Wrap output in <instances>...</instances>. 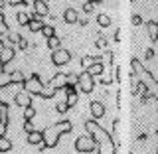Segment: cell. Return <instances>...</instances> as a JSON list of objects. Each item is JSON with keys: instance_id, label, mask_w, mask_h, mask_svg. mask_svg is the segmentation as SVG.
I'll list each match as a JSON object with an SVG mask.
<instances>
[{"instance_id": "obj_8", "label": "cell", "mask_w": 158, "mask_h": 154, "mask_svg": "<svg viewBox=\"0 0 158 154\" xmlns=\"http://www.w3.org/2000/svg\"><path fill=\"white\" fill-rule=\"evenodd\" d=\"M71 61V52L69 49H63V48H57L52 52V63L56 67H63Z\"/></svg>"}, {"instance_id": "obj_3", "label": "cell", "mask_w": 158, "mask_h": 154, "mask_svg": "<svg viewBox=\"0 0 158 154\" xmlns=\"http://www.w3.org/2000/svg\"><path fill=\"white\" fill-rule=\"evenodd\" d=\"M67 81H69V75H65V73H57V75H53L49 81L46 83L48 87H44V91L40 93V97L42 99H53L56 97V93L57 91H61V89H65V85H67Z\"/></svg>"}, {"instance_id": "obj_13", "label": "cell", "mask_w": 158, "mask_h": 154, "mask_svg": "<svg viewBox=\"0 0 158 154\" xmlns=\"http://www.w3.org/2000/svg\"><path fill=\"white\" fill-rule=\"evenodd\" d=\"M146 32H148L150 42L156 44L158 42V22H156V20H148V22H146Z\"/></svg>"}, {"instance_id": "obj_10", "label": "cell", "mask_w": 158, "mask_h": 154, "mask_svg": "<svg viewBox=\"0 0 158 154\" xmlns=\"http://www.w3.org/2000/svg\"><path fill=\"white\" fill-rule=\"evenodd\" d=\"M32 12H36L40 18L48 16V14H49V4H48V0H34V2H32Z\"/></svg>"}, {"instance_id": "obj_20", "label": "cell", "mask_w": 158, "mask_h": 154, "mask_svg": "<svg viewBox=\"0 0 158 154\" xmlns=\"http://www.w3.org/2000/svg\"><path fill=\"white\" fill-rule=\"evenodd\" d=\"M16 22L20 26H28V24L32 22V18H30V14H26V12H18L16 14Z\"/></svg>"}, {"instance_id": "obj_39", "label": "cell", "mask_w": 158, "mask_h": 154, "mask_svg": "<svg viewBox=\"0 0 158 154\" xmlns=\"http://www.w3.org/2000/svg\"><path fill=\"white\" fill-rule=\"evenodd\" d=\"M152 57H154V49L148 48V49H146V59H152Z\"/></svg>"}, {"instance_id": "obj_44", "label": "cell", "mask_w": 158, "mask_h": 154, "mask_svg": "<svg viewBox=\"0 0 158 154\" xmlns=\"http://www.w3.org/2000/svg\"><path fill=\"white\" fill-rule=\"evenodd\" d=\"M0 22H4V14L2 12H0Z\"/></svg>"}, {"instance_id": "obj_29", "label": "cell", "mask_w": 158, "mask_h": 154, "mask_svg": "<svg viewBox=\"0 0 158 154\" xmlns=\"http://www.w3.org/2000/svg\"><path fill=\"white\" fill-rule=\"evenodd\" d=\"M67 109H69V105H67V101L63 99V101H59L57 105H56V111L59 113V115H63V113H67Z\"/></svg>"}, {"instance_id": "obj_5", "label": "cell", "mask_w": 158, "mask_h": 154, "mask_svg": "<svg viewBox=\"0 0 158 154\" xmlns=\"http://www.w3.org/2000/svg\"><path fill=\"white\" fill-rule=\"evenodd\" d=\"M75 150L79 154H93L99 152V142L91 135H81L75 138Z\"/></svg>"}, {"instance_id": "obj_23", "label": "cell", "mask_w": 158, "mask_h": 154, "mask_svg": "<svg viewBox=\"0 0 158 154\" xmlns=\"http://www.w3.org/2000/svg\"><path fill=\"white\" fill-rule=\"evenodd\" d=\"M89 71H91L93 75H101V73L105 71V65H103V61L99 59V61H95V63L91 65V69H89Z\"/></svg>"}, {"instance_id": "obj_41", "label": "cell", "mask_w": 158, "mask_h": 154, "mask_svg": "<svg viewBox=\"0 0 158 154\" xmlns=\"http://www.w3.org/2000/svg\"><path fill=\"white\" fill-rule=\"evenodd\" d=\"M4 48H6V42H4V40H2V38H0V52H2V49H4Z\"/></svg>"}, {"instance_id": "obj_38", "label": "cell", "mask_w": 158, "mask_h": 154, "mask_svg": "<svg viewBox=\"0 0 158 154\" xmlns=\"http://www.w3.org/2000/svg\"><path fill=\"white\" fill-rule=\"evenodd\" d=\"M26 48H28V42L24 38H20L18 40V49H26Z\"/></svg>"}, {"instance_id": "obj_27", "label": "cell", "mask_w": 158, "mask_h": 154, "mask_svg": "<svg viewBox=\"0 0 158 154\" xmlns=\"http://www.w3.org/2000/svg\"><path fill=\"white\" fill-rule=\"evenodd\" d=\"M42 34H44V36H46V40H48V38L56 36V30H53V26H52V24H46V26L42 28Z\"/></svg>"}, {"instance_id": "obj_24", "label": "cell", "mask_w": 158, "mask_h": 154, "mask_svg": "<svg viewBox=\"0 0 158 154\" xmlns=\"http://www.w3.org/2000/svg\"><path fill=\"white\" fill-rule=\"evenodd\" d=\"M48 48L52 49H57V48H61V40H59L57 36H52V38H48Z\"/></svg>"}, {"instance_id": "obj_33", "label": "cell", "mask_w": 158, "mask_h": 154, "mask_svg": "<svg viewBox=\"0 0 158 154\" xmlns=\"http://www.w3.org/2000/svg\"><path fill=\"white\" fill-rule=\"evenodd\" d=\"M6 36H8V42H10V44H18V40L22 38L20 34H14V32H8Z\"/></svg>"}, {"instance_id": "obj_28", "label": "cell", "mask_w": 158, "mask_h": 154, "mask_svg": "<svg viewBox=\"0 0 158 154\" xmlns=\"http://www.w3.org/2000/svg\"><path fill=\"white\" fill-rule=\"evenodd\" d=\"M36 117V109H34V105H30L24 109V119H28V121H32V119Z\"/></svg>"}, {"instance_id": "obj_7", "label": "cell", "mask_w": 158, "mask_h": 154, "mask_svg": "<svg viewBox=\"0 0 158 154\" xmlns=\"http://www.w3.org/2000/svg\"><path fill=\"white\" fill-rule=\"evenodd\" d=\"M22 87L26 89L28 93H32L34 97H40V93L44 91V83H42V79H40L38 73H32L30 77H26V81L22 83Z\"/></svg>"}, {"instance_id": "obj_31", "label": "cell", "mask_w": 158, "mask_h": 154, "mask_svg": "<svg viewBox=\"0 0 158 154\" xmlns=\"http://www.w3.org/2000/svg\"><path fill=\"white\" fill-rule=\"evenodd\" d=\"M32 131H36V128H34V125H32V121L24 119V132H26V135H30Z\"/></svg>"}, {"instance_id": "obj_17", "label": "cell", "mask_w": 158, "mask_h": 154, "mask_svg": "<svg viewBox=\"0 0 158 154\" xmlns=\"http://www.w3.org/2000/svg\"><path fill=\"white\" fill-rule=\"evenodd\" d=\"M99 59H101V56H83L81 57V67L83 69H91V65L95 61H99Z\"/></svg>"}, {"instance_id": "obj_34", "label": "cell", "mask_w": 158, "mask_h": 154, "mask_svg": "<svg viewBox=\"0 0 158 154\" xmlns=\"http://www.w3.org/2000/svg\"><path fill=\"white\" fill-rule=\"evenodd\" d=\"M10 6H28V0H8Z\"/></svg>"}, {"instance_id": "obj_11", "label": "cell", "mask_w": 158, "mask_h": 154, "mask_svg": "<svg viewBox=\"0 0 158 154\" xmlns=\"http://www.w3.org/2000/svg\"><path fill=\"white\" fill-rule=\"evenodd\" d=\"M16 52H18V48H14V46H6L0 52V63H4V65H8L10 61H12L14 57H16Z\"/></svg>"}, {"instance_id": "obj_4", "label": "cell", "mask_w": 158, "mask_h": 154, "mask_svg": "<svg viewBox=\"0 0 158 154\" xmlns=\"http://www.w3.org/2000/svg\"><path fill=\"white\" fill-rule=\"evenodd\" d=\"M131 65H132V71H135L136 75H138V79L146 81V83H148V87H152V89H154V97L158 99V79H156L154 75H152V73L148 71L146 67H142L140 59H136V57H135V59L131 61Z\"/></svg>"}, {"instance_id": "obj_15", "label": "cell", "mask_w": 158, "mask_h": 154, "mask_svg": "<svg viewBox=\"0 0 158 154\" xmlns=\"http://www.w3.org/2000/svg\"><path fill=\"white\" fill-rule=\"evenodd\" d=\"M63 22H65V24H77L79 22L77 10H73V8H65V10H63Z\"/></svg>"}, {"instance_id": "obj_1", "label": "cell", "mask_w": 158, "mask_h": 154, "mask_svg": "<svg viewBox=\"0 0 158 154\" xmlns=\"http://www.w3.org/2000/svg\"><path fill=\"white\" fill-rule=\"evenodd\" d=\"M85 131L99 142V154H115L117 152V142L113 138V132L105 131V128L99 125L97 119L85 121Z\"/></svg>"}, {"instance_id": "obj_14", "label": "cell", "mask_w": 158, "mask_h": 154, "mask_svg": "<svg viewBox=\"0 0 158 154\" xmlns=\"http://www.w3.org/2000/svg\"><path fill=\"white\" fill-rule=\"evenodd\" d=\"M44 142V131H32L28 135V144L30 146H40Z\"/></svg>"}, {"instance_id": "obj_2", "label": "cell", "mask_w": 158, "mask_h": 154, "mask_svg": "<svg viewBox=\"0 0 158 154\" xmlns=\"http://www.w3.org/2000/svg\"><path fill=\"white\" fill-rule=\"evenodd\" d=\"M73 131V125L71 121H67V119H63V121H57L53 123L52 127L44 128V142L40 144V150H46V148H56L59 138L63 135H69V132Z\"/></svg>"}, {"instance_id": "obj_32", "label": "cell", "mask_w": 158, "mask_h": 154, "mask_svg": "<svg viewBox=\"0 0 158 154\" xmlns=\"http://www.w3.org/2000/svg\"><path fill=\"white\" fill-rule=\"evenodd\" d=\"M95 6H97V4H93V2H89V0H87V2L83 4V12H85V14H91L93 10H95Z\"/></svg>"}, {"instance_id": "obj_18", "label": "cell", "mask_w": 158, "mask_h": 154, "mask_svg": "<svg viewBox=\"0 0 158 154\" xmlns=\"http://www.w3.org/2000/svg\"><path fill=\"white\" fill-rule=\"evenodd\" d=\"M12 140H10V138H6V136H0V152H10L12 150Z\"/></svg>"}, {"instance_id": "obj_47", "label": "cell", "mask_w": 158, "mask_h": 154, "mask_svg": "<svg viewBox=\"0 0 158 154\" xmlns=\"http://www.w3.org/2000/svg\"><path fill=\"white\" fill-rule=\"evenodd\" d=\"M156 22H158V20H156Z\"/></svg>"}, {"instance_id": "obj_6", "label": "cell", "mask_w": 158, "mask_h": 154, "mask_svg": "<svg viewBox=\"0 0 158 154\" xmlns=\"http://www.w3.org/2000/svg\"><path fill=\"white\" fill-rule=\"evenodd\" d=\"M77 91H81L83 95H91V93L95 91V75H93L89 69H83V71L79 73Z\"/></svg>"}, {"instance_id": "obj_46", "label": "cell", "mask_w": 158, "mask_h": 154, "mask_svg": "<svg viewBox=\"0 0 158 154\" xmlns=\"http://www.w3.org/2000/svg\"><path fill=\"white\" fill-rule=\"evenodd\" d=\"M156 154H158V148H156Z\"/></svg>"}, {"instance_id": "obj_22", "label": "cell", "mask_w": 158, "mask_h": 154, "mask_svg": "<svg viewBox=\"0 0 158 154\" xmlns=\"http://www.w3.org/2000/svg\"><path fill=\"white\" fill-rule=\"evenodd\" d=\"M10 75H12V83H18V85H22V83L26 81V77H24V73L20 71V69H14Z\"/></svg>"}, {"instance_id": "obj_40", "label": "cell", "mask_w": 158, "mask_h": 154, "mask_svg": "<svg viewBox=\"0 0 158 154\" xmlns=\"http://www.w3.org/2000/svg\"><path fill=\"white\" fill-rule=\"evenodd\" d=\"M6 4H8V0H0V12L6 8Z\"/></svg>"}, {"instance_id": "obj_19", "label": "cell", "mask_w": 158, "mask_h": 154, "mask_svg": "<svg viewBox=\"0 0 158 154\" xmlns=\"http://www.w3.org/2000/svg\"><path fill=\"white\" fill-rule=\"evenodd\" d=\"M95 20H97V24L101 28H109V26H111V16H109V14H97Z\"/></svg>"}, {"instance_id": "obj_42", "label": "cell", "mask_w": 158, "mask_h": 154, "mask_svg": "<svg viewBox=\"0 0 158 154\" xmlns=\"http://www.w3.org/2000/svg\"><path fill=\"white\" fill-rule=\"evenodd\" d=\"M89 2H93V4H101L103 0H89Z\"/></svg>"}, {"instance_id": "obj_36", "label": "cell", "mask_w": 158, "mask_h": 154, "mask_svg": "<svg viewBox=\"0 0 158 154\" xmlns=\"http://www.w3.org/2000/svg\"><path fill=\"white\" fill-rule=\"evenodd\" d=\"M8 32H10V30H8V24H6V20H4V22H0V36H6Z\"/></svg>"}, {"instance_id": "obj_45", "label": "cell", "mask_w": 158, "mask_h": 154, "mask_svg": "<svg viewBox=\"0 0 158 154\" xmlns=\"http://www.w3.org/2000/svg\"><path fill=\"white\" fill-rule=\"evenodd\" d=\"M156 136H158V131H156Z\"/></svg>"}, {"instance_id": "obj_21", "label": "cell", "mask_w": 158, "mask_h": 154, "mask_svg": "<svg viewBox=\"0 0 158 154\" xmlns=\"http://www.w3.org/2000/svg\"><path fill=\"white\" fill-rule=\"evenodd\" d=\"M46 26V24L42 22V20H38V18H34L32 22L28 24V28H30V32H42V28Z\"/></svg>"}, {"instance_id": "obj_16", "label": "cell", "mask_w": 158, "mask_h": 154, "mask_svg": "<svg viewBox=\"0 0 158 154\" xmlns=\"http://www.w3.org/2000/svg\"><path fill=\"white\" fill-rule=\"evenodd\" d=\"M0 123H4L6 127H8V123H10V117H8V103L2 101V99H0Z\"/></svg>"}, {"instance_id": "obj_30", "label": "cell", "mask_w": 158, "mask_h": 154, "mask_svg": "<svg viewBox=\"0 0 158 154\" xmlns=\"http://www.w3.org/2000/svg\"><path fill=\"white\" fill-rule=\"evenodd\" d=\"M107 46H109V40L103 34H97V48H107Z\"/></svg>"}, {"instance_id": "obj_12", "label": "cell", "mask_w": 158, "mask_h": 154, "mask_svg": "<svg viewBox=\"0 0 158 154\" xmlns=\"http://www.w3.org/2000/svg\"><path fill=\"white\" fill-rule=\"evenodd\" d=\"M89 109H91L93 119H97V121L105 117V107H103V103H99V101H91V103H89Z\"/></svg>"}, {"instance_id": "obj_9", "label": "cell", "mask_w": 158, "mask_h": 154, "mask_svg": "<svg viewBox=\"0 0 158 154\" xmlns=\"http://www.w3.org/2000/svg\"><path fill=\"white\" fill-rule=\"evenodd\" d=\"M32 93H28L26 89H22L20 93H16L14 95V103H16V107H22V109H26V107H30L32 105Z\"/></svg>"}, {"instance_id": "obj_43", "label": "cell", "mask_w": 158, "mask_h": 154, "mask_svg": "<svg viewBox=\"0 0 158 154\" xmlns=\"http://www.w3.org/2000/svg\"><path fill=\"white\" fill-rule=\"evenodd\" d=\"M0 73H4V63H0Z\"/></svg>"}, {"instance_id": "obj_25", "label": "cell", "mask_w": 158, "mask_h": 154, "mask_svg": "<svg viewBox=\"0 0 158 154\" xmlns=\"http://www.w3.org/2000/svg\"><path fill=\"white\" fill-rule=\"evenodd\" d=\"M12 85V75L10 73H0V89Z\"/></svg>"}, {"instance_id": "obj_26", "label": "cell", "mask_w": 158, "mask_h": 154, "mask_svg": "<svg viewBox=\"0 0 158 154\" xmlns=\"http://www.w3.org/2000/svg\"><path fill=\"white\" fill-rule=\"evenodd\" d=\"M65 101H67V105H69V109H71V107H75V105H77V101H79V97H77V91L69 93V95L65 97Z\"/></svg>"}, {"instance_id": "obj_37", "label": "cell", "mask_w": 158, "mask_h": 154, "mask_svg": "<svg viewBox=\"0 0 158 154\" xmlns=\"http://www.w3.org/2000/svg\"><path fill=\"white\" fill-rule=\"evenodd\" d=\"M131 22H132V26H140V24H142V16H140V14H135Z\"/></svg>"}, {"instance_id": "obj_35", "label": "cell", "mask_w": 158, "mask_h": 154, "mask_svg": "<svg viewBox=\"0 0 158 154\" xmlns=\"http://www.w3.org/2000/svg\"><path fill=\"white\" fill-rule=\"evenodd\" d=\"M118 127H121V121H118V119H115V121H113V136H117L118 135Z\"/></svg>"}]
</instances>
